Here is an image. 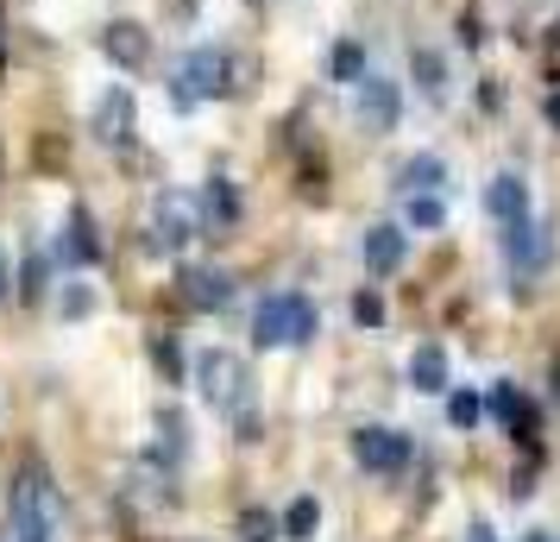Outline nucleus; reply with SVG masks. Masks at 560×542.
Here are the masks:
<instances>
[{"label":"nucleus","mask_w":560,"mask_h":542,"mask_svg":"<svg viewBox=\"0 0 560 542\" xmlns=\"http://www.w3.org/2000/svg\"><path fill=\"white\" fill-rule=\"evenodd\" d=\"M7 517H13V542H57V530H63V492H57L45 461H26L13 473Z\"/></svg>","instance_id":"1"},{"label":"nucleus","mask_w":560,"mask_h":542,"mask_svg":"<svg viewBox=\"0 0 560 542\" xmlns=\"http://www.w3.org/2000/svg\"><path fill=\"white\" fill-rule=\"evenodd\" d=\"M322 335V310L308 303L303 290H278L253 310V341L258 347H303Z\"/></svg>","instance_id":"2"},{"label":"nucleus","mask_w":560,"mask_h":542,"mask_svg":"<svg viewBox=\"0 0 560 542\" xmlns=\"http://www.w3.org/2000/svg\"><path fill=\"white\" fill-rule=\"evenodd\" d=\"M196 391L208 397V411H221V416L253 411V372H246V360L228 354V347L196 354Z\"/></svg>","instance_id":"3"},{"label":"nucleus","mask_w":560,"mask_h":542,"mask_svg":"<svg viewBox=\"0 0 560 542\" xmlns=\"http://www.w3.org/2000/svg\"><path fill=\"white\" fill-rule=\"evenodd\" d=\"M233 64L228 51H214V45H196V51L177 64V82H171V95H177V107H202L214 102V95H228L233 89Z\"/></svg>","instance_id":"4"},{"label":"nucleus","mask_w":560,"mask_h":542,"mask_svg":"<svg viewBox=\"0 0 560 542\" xmlns=\"http://www.w3.org/2000/svg\"><path fill=\"white\" fill-rule=\"evenodd\" d=\"M202 233V208H196V196H183V189H164L152 208V246L158 253H177V246H189Z\"/></svg>","instance_id":"5"},{"label":"nucleus","mask_w":560,"mask_h":542,"mask_svg":"<svg viewBox=\"0 0 560 542\" xmlns=\"http://www.w3.org/2000/svg\"><path fill=\"white\" fill-rule=\"evenodd\" d=\"M409 454H416V441H409L404 429L372 423V429H359V436H353V461L365 466V473H404Z\"/></svg>","instance_id":"6"},{"label":"nucleus","mask_w":560,"mask_h":542,"mask_svg":"<svg viewBox=\"0 0 560 542\" xmlns=\"http://www.w3.org/2000/svg\"><path fill=\"white\" fill-rule=\"evenodd\" d=\"M397 120H404V89L390 77H359V127L397 132Z\"/></svg>","instance_id":"7"},{"label":"nucleus","mask_w":560,"mask_h":542,"mask_svg":"<svg viewBox=\"0 0 560 542\" xmlns=\"http://www.w3.org/2000/svg\"><path fill=\"white\" fill-rule=\"evenodd\" d=\"M132 132H139L132 89H127V82H114L102 102H95V139H102V146H132Z\"/></svg>","instance_id":"8"},{"label":"nucleus","mask_w":560,"mask_h":542,"mask_svg":"<svg viewBox=\"0 0 560 542\" xmlns=\"http://www.w3.org/2000/svg\"><path fill=\"white\" fill-rule=\"evenodd\" d=\"M177 290H183L189 310H228L233 303V278L221 272V265H183Z\"/></svg>","instance_id":"9"},{"label":"nucleus","mask_w":560,"mask_h":542,"mask_svg":"<svg viewBox=\"0 0 560 542\" xmlns=\"http://www.w3.org/2000/svg\"><path fill=\"white\" fill-rule=\"evenodd\" d=\"M404 253H409V233L390 228V221L365 228V240H359V258H365V272H372V278H390V272L404 265Z\"/></svg>","instance_id":"10"},{"label":"nucleus","mask_w":560,"mask_h":542,"mask_svg":"<svg viewBox=\"0 0 560 542\" xmlns=\"http://www.w3.org/2000/svg\"><path fill=\"white\" fill-rule=\"evenodd\" d=\"M485 208H491V221H498V228L529 221V183L516 177V171H498V177L485 183Z\"/></svg>","instance_id":"11"},{"label":"nucleus","mask_w":560,"mask_h":542,"mask_svg":"<svg viewBox=\"0 0 560 542\" xmlns=\"http://www.w3.org/2000/svg\"><path fill=\"white\" fill-rule=\"evenodd\" d=\"M102 51L120 64V70H145L152 64V32L139 26V20H114V26L102 32Z\"/></svg>","instance_id":"12"},{"label":"nucleus","mask_w":560,"mask_h":542,"mask_svg":"<svg viewBox=\"0 0 560 542\" xmlns=\"http://www.w3.org/2000/svg\"><path fill=\"white\" fill-rule=\"evenodd\" d=\"M504 253L516 272H535V265H548V253H555V240H548V228L541 221H516V228H504Z\"/></svg>","instance_id":"13"},{"label":"nucleus","mask_w":560,"mask_h":542,"mask_svg":"<svg viewBox=\"0 0 560 542\" xmlns=\"http://www.w3.org/2000/svg\"><path fill=\"white\" fill-rule=\"evenodd\" d=\"M409 385H416V391H429V397H441V391L454 385L447 347H416V354H409Z\"/></svg>","instance_id":"14"},{"label":"nucleus","mask_w":560,"mask_h":542,"mask_svg":"<svg viewBox=\"0 0 560 542\" xmlns=\"http://www.w3.org/2000/svg\"><path fill=\"white\" fill-rule=\"evenodd\" d=\"M491 416L504 423L510 436L535 441V404H529V397H523L516 385H491Z\"/></svg>","instance_id":"15"},{"label":"nucleus","mask_w":560,"mask_h":542,"mask_svg":"<svg viewBox=\"0 0 560 542\" xmlns=\"http://www.w3.org/2000/svg\"><path fill=\"white\" fill-rule=\"evenodd\" d=\"M63 258L70 265H95L102 258V233H95V215L89 208H70V228H63Z\"/></svg>","instance_id":"16"},{"label":"nucleus","mask_w":560,"mask_h":542,"mask_svg":"<svg viewBox=\"0 0 560 542\" xmlns=\"http://www.w3.org/2000/svg\"><path fill=\"white\" fill-rule=\"evenodd\" d=\"M397 183H404V196H422V189H434L441 196V183H447V164L434 152H422V158H409L404 171H397Z\"/></svg>","instance_id":"17"},{"label":"nucleus","mask_w":560,"mask_h":542,"mask_svg":"<svg viewBox=\"0 0 560 542\" xmlns=\"http://www.w3.org/2000/svg\"><path fill=\"white\" fill-rule=\"evenodd\" d=\"M177 461H183V416H164V423H158V441L145 448V466L177 473Z\"/></svg>","instance_id":"18"},{"label":"nucleus","mask_w":560,"mask_h":542,"mask_svg":"<svg viewBox=\"0 0 560 542\" xmlns=\"http://www.w3.org/2000/svg\"><path fill=\"white\" fill-rule=\"evenodd\" d=\"M315 530H322V505H315V498H290V511L278 517V537H290V542H308L315 537Z\"/></svg>","instance_id":"19"},{"label":"nucleus","mask_w":560,"mask_h":542,"mask_svg":"<svg viewBox=\"0 0 560 542\" xmlns=\"http://www.w3.org/2000/svg\"><path fill=\"white\" fill-rule=\"evenodd\" d=\"M202 215L214 221V228H233V221H240V196H233V183H228V177H214V183H208Z\"/></svg>","instance_id":"20"},{"label":"nucleus","mask_w":560,"mask_h":542,"mask_svg":"<svg viewBox=\"0 0 560 542\" xmlns=\"http://www.w3.org/2000/svg\"><path fill=\"white\" fill-rule=\"evenodd\" d=\"M404 215H409V228L416 233H434L441 221H447V203H441L434 189H422V196H404Z\"/></svg>","instance_id":"21"},{"label":"nucleus","mask_w":560,"mask_h":542,"mask_svg":"<svg viewBox=\"0 0 560 542\" xmlns=\"http://www.w3.org/2000/svg\"><path fill=\"white\" fill-rule=\"evenodd\" d=\"M416 77H422V95L429 102H447V70H441L434 51H416Z\"/></svg>","instance_id":"22"},{"label":"nucleus","mask_w":560,"mask_h":542,"mask_svg":"<svg viewBox=\"0 0 560 542\" xmlns=\"http://www.w3.org/2000/svg\"><path fill=\"white\" fill-rule=\"evenodd\" d=\"M240 542H278V517L246 505V511H240Z\"/></svg>","instance_id":"23"},{"label":"nucleus","mask_w":560,"mask_h":542,"mask_svg":"<svg viewBox=\"0 0 560 542\" xmlns=\"http://www.w3.org/2000/svg\"><path fill=\"white\" fill-rule=\"evenodd\" d=\"M359 77H365V45H353V38L334 45V82H359Z\"/></svg>","instance_id":"24"},{"label":"nucleus","mask_w":560,"mask_h":542,"mask_svg":"<svg viewBox=\"0 0 560 542\" xmlns=\"http://www.w3.org/2000/svg\"><path fill=\"white\" fill-rule=\"evenodd\" d=\"M479 416H485V404L472 391H454V397H447V423H454V429H479Z\"/></svg>","instance_id":"25"},{"label":"nucleus","mask_w":560,"mask_h":542,"mask_svg":"<svg viewBox=\"0 0 560 542\" xmlns=\"http://www.w3.org/2000/svg\"><path fill=\"white\" fill-rule=\"evenodd\" d=\"M353 322H365V328H378V322H384V297H378V290H359V297H353Z\"/></svg>","instance_id":"26"},{"label":"nucleus","mask_w":560,"mask_h":542,"mask_svg":"<svg viewBox=\"0 0 560 542\" xmlns=\"http://www.w3.org/2000/svg\"><path fill=\"white\" fill-rule=\"evenodd\" d=\"M152 360L164 366V379H177V372H183V354H177V341H171V335H152Z\"/></svg>","instance_id":"27"},{"label":"nucleus","mask_w":560,"mask_h":542,"mask_svg":"<svg viewBox=\"0 0 560 542\" xmlns=\"http://www.w3.org/2000/svg\"><path fill=\"white\" fill-rule=\"evenodd\" d=\"M89 303H95V297H89L82 285H70V290H63V315H89Z\"/></svg>","instance_id":"28"},{"label":"nucleus","mask_w":560,"mask_h":542,"mask_svg":"<svg viewBox=\"0 0 560 542\" xmlns=\"http://www.w3.org/2000/svg\"><path fill=\"white\" fill-rule=\"evenodd\" d=\"M466 542H498V537H491V530H485V523H472V530H466Z\"/></svg>","instance_id":"29"},{"label":"nucleus","mask_w":560,"mask_h":542,"mask_svg":"<svg viewBox=\"0 0 560 542\" xmlns=\"http://www.w3.org/2000/svg\"><path fill=\"white\" fill-rule=\"evenodd\" d=\"M548 120H555V132H560V95H548Z\"/></svg>","instance_id":"30"},{"label":"nucleus","mask_w":560,"mask_h":542,"mask_svg":"<svg viewBox=\"0 0 560 542\" xmlns=\"http://www.w3.org/2000/svg\"><path fill=\"white\" fill-rule=\"evenodd\" d=\"M7 290H13V278H7V253H0V297H7Z\"/></svg>","instance_id":"31"},{"label":"nucleus","mask_w":560,"mask_h":542,"mask_svg":"<svg viewBox=\"0 0 560 542\" xmlns=\"http://www.w3.org/2000/svg\"><path fill=\"white\" fill-rule=\"evenodd\" d=\"M555 397H560V360H555Z\"/></svg>","instance_id":"32"},{"label":"nucleus","mask_w":560,"mask_h":542,"mask_svg":"<svg viewBox=\"0 0 560 542\" xmlns=\"http://www.w3.org/2000/svg\"><path fill=\"white\" fill-rule=\"evenodd\" d=\"M529 542H548V537H529Z\"/></svg>","instance_id":"33"}]
</instances>
